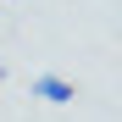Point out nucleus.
<instances>
[{
    "instance_id": "obj_1",
    "label": "nucleus",
    "mask_w": 122,
    "mask_h": 122,
    "mask_svg": "<svg viewBox=\"0 0 122 122\" xmlns=\"http://www.w3.org/2000/svg\"><path fill=\"white\" fill-rule=\"evenodd\" d=\"M33 94H39V100H50V106H72V83H67V78H56V72L33 78Z\"/></svg>"
},
{
    "instance_id": "obj_2",
    "label": "nucleus",
    "mask_w": 122,
    "mask_h": 122,
    "mask_svg": "<svg viewBox=\"0 0 122 122\" xmlns=\"http://www.w3.org/2000/svg\"><path fill=\"white\" fill-rule=\"evenodd\" d=\"M0 78H6V61H0Z\"/></svg>"
}]
</instances>
